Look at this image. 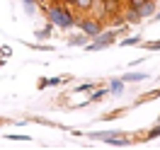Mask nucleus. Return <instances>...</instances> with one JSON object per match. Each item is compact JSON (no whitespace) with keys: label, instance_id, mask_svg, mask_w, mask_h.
Listing matches in <instances>:
<instances>
[{"label":"nucleus","instance_id":"f257e3e1","mask_svg":"<svg viewBox=\"0 0 160 150\" xmlns=\"http://www.w3.org/2000/svg\"><path fill=\"white\" fill-rule=\"evenodd\" d=\"M46 22L53 24V27H58V29H70V27H75L78 15L66 2H51L46 7Z\"/></svg>","mask_w":160,"mask_h":150},{"label":"nucleus","instance_id":"f03ea898","mask_svg":"<svg viewBox=\"0 0 160 150\" xmlns=\"http://www.w3.org/2000/svg\"><path fill=\"white\" fill-rule=\"evenodd\" d=\"M117 39H119V29H102L95 39H90L85 44V51H102L112 44H117Z\"/></svg>","mask_w":160,"mask_h":150},{"label":"nucleus","instance_id":"7ed1b4c3","mask_svg":"<svg viewBox=\"0 0 160 150\" xmlns=\"http://www.w3.org/2000/svg\"><path fill=\"white\" fill-rule=\"evenodd\" d=\"M75 27H78V29L82 31V34H88L90 39H95V36H97V34H100V31L104 29V22H100L97 17L88 15V17H78Z\"/></svg>","mask_w":160,"mask_h":150},{"label":"nucleus","instance_id":"20e7f679","mask_svg":"<svg viewBox=\"0 0 160 150\" xmlns=\"http://www.w3.org/2000/svg\"><path fill=\"white\" fill-rule=\"evenodd\" d=\"M121 10H124V2H119V0H104V12H107V20H109V17H114V15H121Z\"/></svg>","mask_w":160,"mask_h":150},{"label":"nucleus","instance_id":"39448f33","mask_svg":"<svg viewBox=\"0 0 160 150\" xmlns=\"http://www.w3.org/2000/svg\"><path fill=\"white\" fill-rule=\"evenodd\" d=\"M121 12H124V22H126V24H138V22L143 20L136 7H124Z\"/></svg>","mask_w":160,"mask_h":150},{"label":"nucleus","instance_id":"423d86ee","mask_svg":"<svg viewBox=\"0 0 160 150\" xmlns=\"http://www.w3.org/2000/svg\"><path fill=\"white\" fill-rule=\"evenodd\" d=\"M138 15L143 20H146V17H153V15H155V0H146V2L138 7Z\"/></svg>","mask_w":160,"mask_h":150},{"label":"nucleus","instance_id":"0eeeda50","mask_svg":"<svg viewBox=\"0 0 160 150\" xmlns=\"http://www.w3.org/2000/svg\"><path fill=\"white\" fill-rule=\"evenodd\" d=\"M124 85H126V82L121 80V78H114V80L109 82V94H114V97L124 94Z\"/></svg>","mask_w":160,"mask_h":150},{"label":"nucleus","instance_id":"6e6552de","mask_svg":"<svg viewBox=\"0 0 160 150\" xmlns=\"http://www.w3.org/2000/svg\"><path fill=\"white\" fill-rule=\"evenodd\" d=\"M88 41H90V36L80 31V34H75V36H70V39H68V44H70V46H85Z\"/></svg>","mask_w":160,"mask_h":150},{"label":"nucleus","instance_id":"1a4fd4ad","mask_svg":"<svg viewBox=\"0 0 160 150\" xmlns=\"http://www.w3.org/2000/svg\"><path fill=\"white\" fill-rule=\"evenodd\" d=\"M146 78H148L146 73H126V75H121L124 82H141V80H146Z\"/></svg>","mask_w":160,"mask_h":150},{"label":"nucleus","instance_id":"9d476101","mask_svg":"<svg viewBox=\"0 0 160 150\" xmlns=\"http://www.w3.org/2000/svg\"><path fill=\"white\" fill-rule=\"evenodd\" d=\"M119 44H121V46H138V44H143V41H141L138 34H133V36H126V39H121Z\"/></svg>","mask_w":160,"mask_h":150},{"label":"nucleus","instance_id":"9b49d317","mask_svg":"<svg viewBox=\"0 0 160 150\" xmlns=\"http://www.w3.org/2000/svg\"><path fill=\"white\" fill-rule=\"evenodd\" d=\"M75 10H80V12H90V7H92V0H75V5H73Z\"/></svg>","mask_w":160,"mask_h":150},{"label":"nucleus","instance_id":"f8f14e48","mask_svg":"<svg viewBox=\"0 0 160 150\" xmlns=\"http://www.w3.org/2000/svg\"><path fill=\"white\" fill-rule=\"evenodd\" d=\"M51 31H53V24H46V27H44L41 31H37V39H49Z\"/></svg>","mask_w":160,"mask_h":150},{"label":"nucleus","instance_id":"ddd939ff","mask_svg":"<svg viewBox=\"0 0 160 150\" xmlns=\"http://www.w3.org/2000/svg\"><path fill=\"white\" fill-rule=\"evenodd\" d=\"M109 94V90H97V92H92V97H90V102H102L104 97Z\"/></svg>","mask_w":160,"mask_h":150},{"label":"nucleus","instance_id":"4468645a","mask_svg":"<svg viewBox=\"0 0 160 150\" xmlns=\"http://www.w3.org/2000/svg\"><path fill=\"white\" fill-rule=\"evenodd\" d=\"M153 138H160V123H155V126L146 133V140H153Z\"/></svg>","mask_w":160,"mask_h":150},{"label":"nucleus","instance_id":"2eb2a0df","mask_svg":"<svg viewBox=\"0 0 160 150\" xmlns=\"http://www.w3.org/2000/svg\"><path fill=\"white\" fill-rule=\"evenodd\" d=\"M143 49H148V51H160V39H155V41H146V44H143Z\"/></svg>","mask_w":160,"mask_h":150},{"label":"nucleus","instance_id":"dca6fc26","mask_svg":"<svg viewBox=\"0 0 160 150\" xmlns=\"http://www.w3.org/2000/svg\"><path fill=\"white\" fill-rule=\"evenodd\" d=\"M90 90H95V82H85V85H78V87H75V92H90Z\"/></svg>","mask_w":160,"mask_h":150},{"label":"nucleus","instance_id":"f3484780","mask_svg":"<svg viewBox=\"0 0 160 150\" xmlns=\"http://www.w3.org/2000/svg\"><path fill=\"white\" fill-rule=\"evenodd\" d=\"M143 2H146V0H126V2H124V7H136V10H138Z\"/></svg>","mask_w":160,"mask_h":150},{"label":"nucleus","instance_id":"a211bd4d","mask_svg":"<svg viewBox=\"0 0 160 150\" xmlns=\"http://www.w3.org/2000/svg\"><path fill=\"white\" fill-rule=\"evenodd\" d=\"M158 97H160V90H155V92H148L146 97H141L138 102H150V99H158Z\"/></svg>","mask_w":160,"mask_h":150},{"label":"nucleus","instance_id":"6ab92c4d","mask_svg":"<svg viewBox=\"0 0 160 150\" xmlns=\"http://www.w3.org/2000/svg\"><path fill=\"white\" fill-rule=\"evenodd\" d=\"M0 56H2V58H10V56H12V49H10V46H2V49H0Z\"/></svg>","mask_w":160,"mask_h":150},{"label":"nucleus","instance_id":"aec40b11","mask_svg":"<svg viewBox=\"0 0 160 150\" xmlns=\"http://www.w3.org/2000/svg\"><path fill=\"white\" fill-rule=\"evenodd\" d=\"M10 140H29V136H17V133H8Z\"/></svg>","mask_w":160,"mask_h":150},{"label":"nucleus","instance_id":"412c9836","mask_svg":"<svg viewBox=\"0 0 160 150\" xmlns=\"http://www.w3.org/2000/svg\"><path fill=\"white\" fill-rule=\"evenodd\" d=\"M121 114H124V111H114V114H107V116H102V119H104V121H112V119H117V116H121Z\"/></svg>","mask_w":160,"mask_h":150},{"label":"nucleus","instance_id":"4be33fe9","mask_svg":"<svg viewBox=\"0 0 160 150\" xmlns=\"http://www.w3.org/2000/svg\"><path fill=\"white\" fill-rule=\"evenodd\" d=\"M46 82H49V87H58V85H61V78H49Z\"/></svg>","mask_w":160,"mask_h":150},{"label":"nucleus","instance_id":"5701e85b","mask_svg":"<svg viewBox=\"0 0 160 150\" xmlns=\"http://www.w3.org/2000/svg\"><path fill=\"white\" fill-rule=\"evenodd\" d=\"M22 2H24V5H27V10H34V5H37V2H39V0H22Z\"/></svg>","mask_w":160,"mask_h":150},{"label":"nucleus","instance_id":"b1692460","mask_svg":"<svg viewBox=\"0 0 160 150\" xmlns=\"http://www.w3.org/2000/svg\"><path fill=\"white\" fill-rule=\"evenodd\" d=\"M46 87H49V82H46V78H44V80H39V90H46Z\"/></svg>","mask_w":160,"mask_h":150},{"label":"nucleus","instance_id":"393cba45","mask_svg":"<svg viewBox=\"0 0 160 150\" xmlns=\"http://www.w3.org/2000/svg\"><path fill=\"white\" fill-rule=\"evenodd\" d=\"M153 22H160V10L155 12V15H153Z\"/></svg>","mask_w":160,"mask_h":150},{"label":"nucleus","instance_id":"a878e982","mask_svg":"<svg viewBox=\"0 0 160 150\" xmlns=\"http://www.w3.org/2000/svg\"><path fill=\"white\" fill-rule=\"evenodd\" d=\"M49 2H66V0H49Z\"/></svg>","mask_w":160,"mask_h":150},{"label":"nucleus","instance_id":"bb28decb","mask_svg":"<svg viewBox=\"0 0 160 150\" xmlns=\"http://www.w3.org/2000/svg\"><path fill=\"white\" fill-rule=\"evenodd\" d=\"M158 123H160V116H158Z\"/></svg>","mask_w":160,"mask_h":150}]
</instances>
